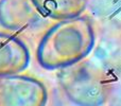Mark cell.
I'll return each mask as SVG.
<instances>
[{
	"mask_svg": "<svg viewBox=\"0 0 121 106\" xmlns=\"http://www.w3.org/2000/svg\"><path fill=\"white\" fill-rule=\"evenodd\" d=\"M95 40L94 25L88 17L81 15L59 20L39 40L36 58L43 68L60 70L85 59Z\"/></svg>",
	"mask_w": 121,
	"mask_h": 106,
	"instance_id": "cell-1",
	"label": "cell"
},
{
	"mask_svg": "<svg viewBox=\"0 0 121 106\" xmlns=\"http://www.w3.org/2000/svg\"><path fill=\"white\" fill-rule=\"evenodd\" d=\"M57 80L66 97L79 106H101L107 101L109 83L105 72L86 59L60 69Z\"/></svg>",
	"mask_w": 121,
	"mask_h": 106,
	"instance_id": "cell-2",
	"label": "cell"
},
{
	"mask_svg": "<svg viewBox=\"0 0 121 106\" xmlns=\"http://www.w3.org/2000/svg\"><path fill=\"white\" fill-rule=\"evenodd\" d=\"M48 91L35 77L20 74L0 75V106H46Z\"/></svg>",
	"mask_w": 121,
	"mask_h": 106,
	"instance_id": "cell-3",
	"label": "cell"
},
{
	"mask_svg": "<svg viewBox=\"0 0 121 106\" xmlns=\"http://www.w3.org/2000/svg\"><path fill=\"white\" fill-rule=\"evenodd\" d=\"M45 18L32 0H0V25L10 31L33 29Z\"/></svg>",
	"mask_w": 121,
	"mask_h": 106,
	"instance_id": "cell-4",
	"label": "cell"
},
{
	"mask_svg": "<svg viewBox=\"0 0 121 106\" xmlns=\"http://www.w3.org/2000/svg\"><path fill=\"white\" fill-rule=\"evenodd\" d=\"M29 64L27 45L14 34L0 32V75L21 73Z\"/></svg>",
	"mask_w": 121,
	"mask_h": 106,
	"instance_id": "cell-5",
	"label": "cell"
},
{
	"mask_svg": "<svg viewBox=\"0 0 121 106\" xmlns=\"http://www.w3.org/2000/svg\"><path fill=\"white\" fill-rule=\"evenodd\" d=\"M44 17L54 20L81 16L86 8V0H32Z\"/></svg>",
	"mask_w": 121,
	"mask_h": 106,
	"instance_id": "cell-6",
	"label": "cell"
}]
</instances>
